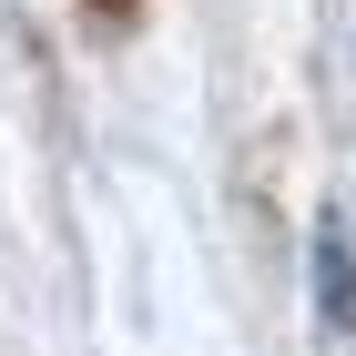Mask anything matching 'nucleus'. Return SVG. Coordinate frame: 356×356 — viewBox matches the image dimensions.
<instances>
[{
  "mask_svg": "<svg viewBox=\"0 0 356 356\" xmlns=\"http://www.w3.org/2000/svg\"><path fill=\"white\" fill-rule=\"evenodd\" d=\"M316 356H356V254L346 234H316Z\"/></svg>",
  "mask_w": 356,
  "mask_h": 356,
  "instance_id": "obj_1",
  "label": "nucleus"
}]
</instances>
